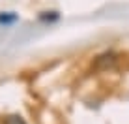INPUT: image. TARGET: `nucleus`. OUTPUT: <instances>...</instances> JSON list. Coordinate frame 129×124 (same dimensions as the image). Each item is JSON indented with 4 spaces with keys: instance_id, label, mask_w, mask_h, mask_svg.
I'll return each instance as SVG.
<instances>
[{
    "instance_id": "nucleus-1",
    "label": "nucleus",
    "mask_w": 129,
    "mask_h": 124,
    "mask_svg": "<svg viewBox=\"0 0 129 124\" xmlns=\"http://www.w3.org/2000/svg\"><path fill=\"white\" fill-rule=\"evenodd\" d=\"M4 124H26V122L21 115H10V117L4 118Z\"/></svg>"
}]
</instances>
